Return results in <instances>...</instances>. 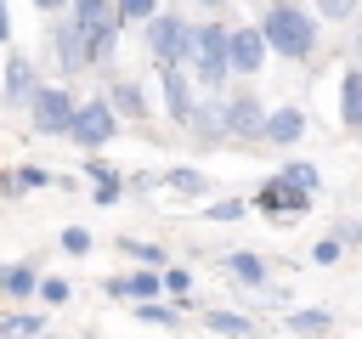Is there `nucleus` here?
I'll list each match as a JSON object with an SVG mask.
<instances>
[{"label":"nucleus","mask_w":362,"mask_h":339,"mask_svg":"<svg viewBox=\"0 0 362 339\" xmlns=\"http://www.w3.org/2000/svg\"><path fill=\"white\" fill-rule=\"evenodd\" d=\"M68 11H74V28L85 40V62H107L119 45V28H124L119 0H68Z\"/></svg>","instance_id":"obj_2"},{"label":"nucleus","mask_w":362,"mask_h":339,"mask_svg":"<svg viewBox=\"0 0 362 339\" xmlns=\"http://www.w3.org/2000/svg\"><path fill=\"white\" fill-rule=\"evenodd\" d=\"M288 328L317 339V333H328V311H294V316H288Z\"/></svg>","instance_id":"obj_25"},{"label":"nucleus","mask_w":362,"mask_h":339,"mask_svg":"<svg viewBox=\"0 0 362 339\" xmlns=\"http://www.w3.org/2000/svg\"><path fill=\"white\" fill-rule=\"evenodd\" d=\"M34 6H40V11H62L68 0H34Z\"/></svg>","instance_id":"obj_37"},{"label":"nucleus","mask_w":362,"mask_h":339,"mask_svg":"<svg viewBox=\"0 0 362 339\" xmlns=\"http://www.w3.org/2000/svg\"><path fill=\"white\" fill-rule=\"evenodd\" d=\"M158 288H164V277H158V271H147V266H141V271H130V277H113V282H107V294H113V299H158Z\"/></svg>","instance_id":"obj_13"},{"label":"nucleus","mask_w":362,"mask_h":339,"mask_svg":"<svg viewBox=\"0 0 362 339\" xmlns=\"http://www.w3.org/2000/svg\"><path fill=\"white\" fill-rule=\"evenodd\" d=\"M34 90H40L34 62H28V56H6V68H0V96H6L11 107H28V102H34Z\"/></svg>","instance_id":"obj_9"},{"label":"nucleus","mask_w":362,"mask_h":339,"mask_svg":"<svg viewBox=\"0 0 362 339\" xmlns=\"http://www.w3.org/2000/svg\"><path fill=\"white\" fill-rule=\"evenodd\" d=\"M74 107H79V102H74L62 85H40V90H34V102H28V113H34V130H40V136H68Z\"/></svg>","instance_id":"obj_6"},{"label":"nucleus","mask_w":362,"mask_h":339,"mask_svg":"<svg viewBox=\"0 0 362 339\" xmlns=\"http://www.w3.org/2000/svg\"><path fill=\"white\" fill-rule=\"evenodd\" d=\"M0 339H40V316H34V311L6 316V322H0Z\"/></svg>","instance_id":"obj_22"},{"label":"nucleus","mask_w":362,"mask_h":339,"mask_svg":"<svg viewBox=\"0 0 362 339\" xmlns=\"http://www.w3.org/2000/svg\"><path fill=\"white\" fill-rule=\"evenodd\" d=\"M226 271H232L238 282H249V288H260V282H266V260H260V254H249V249L226 254Z\"/></svg>","instance_id":"obj_17"},{"label":"nucleus","mask_w":362,"mask_h":339,"mask_svg":"<svg viewBox=\"0 0 362 339\" xmlns=\"http://www.w3.org/2000/svg\"><path fill=\"white\" fill-rule=\"evenodd\" d=\"M192 73H198V85H209V90H221L226 85V28L221 23H204V28H192Z\"/></svg>","instance_id":"obj_4"},{"label":"nucleus","mask_w":362,"mask_h":339,"mask_svg":"<svg viewBox=\"0 0 362 339\" xmlns=\"http://www.w3.org/2000/svg\"><path fill=\"white\" fill-rule=\"evenodd\" d=\"M277 175H283L288 186H300V192H311V198L322 192V175H317V164H283Z\"/></svg>","instance_id":"obj_19"},{"label":"nucleus","mask_w":362,"mask_h":339,"mask_svg":"<svg viewBox=\"0 0 362 339\" xmlns=\"http://www.w3.org/2000/svg\"><path fill=\"white\" fill-rule=\"evenodd\" d=\"M68 136H74L85 153L107 147V141L119 136V113H113V102H107V96H90V102H79V107H74V124H68Z\"/></svg>","instance_id":"obj_5"},{"label":"nucleus","mask_w":362,"mask_h":339,"mask_svg":"<svg viewBox=\"0 0 362 339\" xmlns=\"http://www.w3.org/2000/svg\"><path fill=\"white\" fill-rule=\"evenodd\" d=\"M305 136V113L300 107H272V119H266V141L272 147H294Z\"/></svg>","instance_id":"obj_12"},{"label":"nucleus","mask_w":362,"mask_h":339,"mask_svg":"<svg viewBox=\"0 0 362 339\" xmlns=\"http://www.w3.org/2000/svg\"><path fill=\"white\" fill-rule=\"evenodd\" d=\"M198 6H209V11H215V6H226V0H198Z\"/></svg>","instance_id":"obj_38"},{"label":"nucleus","mask_w":362,"mask_h":339,"mask_svg":"<svg viewBox=\"0 0 362 339\" xmlns=\"http://www.w3.org/2000/svg\"><path fill=\"white\" fill-rule=\"evenodd\" d=\"M260 34H266V51H277V56H288V62H305V56L317 51V17H311L305 6H288V0L266 6Z\"/></svg>","instance_id":"obj_1"},{"label":"nucleus","mask_w":362,"mask_h":339,"mask_svg":"<svg viewBox=\"0 0 362 339\" xmlns=\"http://www.w3.org/2000/svg\"><path fill=\"white\" fill-rule=\"evenodd\" d=\"M243 209H249L243 198H215V203L204 209V220H243Z\"/></svg>","instance_id":"obj_26"},{"label":"nucleus","mask_w":362,"mask_h":339,"mask_svg":"<svg viewBox=\"0 0 362 339\" xmlns=\"http://www.w3.org/2000/svg\"><path fill=\"white\" fill-rule=\"evenodd\" d=\"M260 62H266V34L260 28H226V68L232 73H260Z\"/></svg>","instance_id":"obj_7"},{"label":"nucleus","mask_w":362,"mask_h":339,"mask_svg":"<svg viewBox=\"0 0 362 339\" xmlns=\"http://www.w3.org/2000/svg\"><path fill=\"white\" fill-rule=\"evenodd\" d=\"M339 249H345L339 237H322V243L311 249V260H317V266H339Z\"/></svg>","instance_id":"obj_31"},{"label":"nucleus","mask_w":362,"mask_h":339,"mask_svg":"<svg viewBox=\"0 0 362 339\" xmlns=\"http://www.w3.org/2000/svg\"><path fill=\"white\" fill-rule=\"evenodd\" d=\"M158 85H164V107H170V119L175 124H192V79L181 73V68H158Z\"/></svg>","instance_id":"obj_11"},{"label":"nucleus","mask_w":362,"mask_h":339,"mask_svg":"<svg viewBox=\"0 0 362 339\" xmlns=\"http://www.w3.org/2000/svg\"><path fill=\"white\" fill-rule=\"evenodd\" d=\"M11 40V11H6V0H0V45Z\"/></svg>","instance_id":"obj_36"},{"label":"nucleus","mask_w":362,"mask_h":339,"mask_svg":"<svg viewBox=\"0 0 362 339\" xmlns=\"http://www.w3.org/2000/svg\"><path fill=\"white\" fill-rule=\"evenodd\" d=\"M34 288H40L34 266H0V294H11V299H28Z\"/></svg>","instance_id":"obj_18"},{"label":"nucleus","mask_w":362,"mask_h":339,"mask_svg":"<svg viewBox=\"0 0 362 339\" xmlns=\"http://www.w3.org/2000/svg\"><path fill=\"white\" fill-rule=\"evenodd\" d=\"M45 181H51V175H45L40 164H23V170H17V186H28V192H34V186H45Z\"/></svg>","instance_id":"obj_33"},{"label":"nucleus","mask_w":362,"mask_h":339,"mask_svg":"<svg viewBox=\"0 0 362 339\" xmlns=\"http://www.w3.org/2000/svg\"><path fill=\"white\" fill-rule=\"evenodd\" d=\"M124 254H130V260H136V266H147V271H158V266H164V260H170V254H164V249H158V243H136V237H124Z\"/></svg>","instance_id":"obj_23"},{"label":"nucleus","mask_w":362,"mask_h":339,"mask_svg":"<svg viewBox=\"0 0 362 339\" xmlns=\"http://www.w3.org/2000/svg\"><path fill=\"white\" fill-rule=\"evenodd\" d=\"M249 339H260V333H249Z\"/></svg>","instance_id":"obj_39"},{"label":"nucleus","mask_w":362,"mask_h":339,"mask_svg":"<svg viewBox=\"0 0 362 339\" xmlns=\"http://www.w3.org/2000/svg\"><path fill=\"white\" fill-rule=\"evenodd\" d=\"M34 294H40L45 305H62V299H68V282H62V277H45V282H40Z\"/></svg>","instance_id":"obj_32"},{"label":"nucleus","mask_w":362,"mask_h":339,"mask_svg":"<svg viewBox=\"0 0 362 339\" xmlns=\"http://www.w3.org/2000/svg\"><path fill=\"white\" fill-rule=\"evenodd\" d=\"M260 209H266V215L294 220V215H305V209H311V192H300V186H288L283 175H272V181L260 186Z\"/></svg>","instance_id":"obj_10"},{"label":"nucleus","mask_w":362,"mask_h":339,"mask_svg":"<svg viewBox=\"0 0 362 339\" xmlns=\"http://www.w3.org/2000/svg\"><path fill=\"white\" fill-rule=\"evenodd\" d=\"M0 181H6V175H0Z\"/></svg>","instance_id":"obj_41"},{"label":"nucleus","mask_w":362,"mask_h":339,"mask_svg":"<svg viewBox=\"0 0 362 339\" xmlns=\"http://www.w3.org/2000/svg\"><path fill=\"white\" fill-rule=\"evenodd\" d=\"M147 51L158 68H181L192 56V28L175 11H158V17H147Z\"/></svg>","instance_id":"obj_3"},{"label":"nucleus","mask_w":362,"mask_h":339,"mask_svg":"<svg viewBox=\"0 0 362 339\" xmlns=\"http://www.w3.org/2000/svg\"><path fill=\"white\" fill-rule=\"evenodd\" d=\"M90 181H96V203H113V198H119V175H113V164L90 158Z\"/></svg>","instance_id":"obj_21"},{"label":"nucleus","mask_w":362,"mask_h":339,"mask_svg":"<svg viewBox=\"0 0 362 339\" xmlns=\"http://www.w3.org/2000/svg\"><path fill=\"white\" fill-rule=\"evenodd\" d=\"M164 288H170V294H175V299H181V294H187V288H192V277H187V271H164Z\"/></svg>","instance_id":"obj_34"},{"label":"nucleus","mask_w":362,"mask_h":339,"mask_svg":"<svg viewBox=\"0 0 362 339\" xmlns=\"http://www.w3.org/2000/svg\"><path fill=\"white\" fill-rule=\"evenodd\" d=\"M107 102H113V113H119V119H147V96H141V85H136V79H113Z\"/></svg>","instance_id":"obj_15"},{"label":"nucleus","mask_w":362,"mask_h":339,"mask_svg":"<svg viewBox=\"0 0 362 339\" xmlns=\"http://www.w3.org/2000/svg\"><path fill=\"white\" fill-rule=\"evenodd\" d=\"M339 243H362V220H351V226H339Z\"/></svg>","instance_id":"obj_35"},{"label":"nucleus","mask_w":362,"mask_h":339,"mask_svg":"<svg viewBox=\"0 0 362 339\" xmlns=\"http://www.w3.org/2000/svg\"><path fill=\"white\" fill-rule=\"evenodd\" d=\"M62 249H68V254H90V232H85V226H68V232H62Z\"/></svg>","instance_id":"obj_30"},{"label":"nucleus","mask_w":362,"mask_h":339,"mask_svg":"<svg viewBox=\"0 0 362 339\" xmlns=\"http://www.w3.org/2000/svg\"><path fill=\"white\" fill-rule=\"evenodd\" d=\"M356 11V0H317V17H328V23H345Z\"/></svg>","instance_id":"obj_29"},{"label":"nucleus","mask_w":362,"mask_h":339,"mask_svg":"<svg viewBox=\"0 0 362 339\" xmlns=\"http://www.w3.org/2000/svg\"><path fill=\"white\" fill-rule=\"evenodd\" d=\"M40 339H51V333H40Z\"/></svg>","instance_id":"obj_40"},{"label":"nucleus","mask_w":362,"mask_h":339,"mask_svg":"<svg viewBox=\"0 0 362 339\" xmlns=\"http://www.w3.org/2000/svg\"><path fill=\"white\" fill-rule=\"evenodd\" d=\"M136 316L141 322H158V328H175L181 322V311H170V305H136Z\"/></svg>","instance_id":"obj_28"},{"label":"nucleus","mask_w":362,"mask_h":339,"mask_svg":"<svg viewBox=\"0 0 362 339\" xmlns=\"http://www.w3.org/2000/svg\"><path fill=\"white\" fill-rule=\"evenodd\" d=\"M57 56H62V68H68V73L90 68V62H85V40H79V28H74V23H62V28H57Z\"/></svg>","instance_id":"obj_16"},{"label":"nucleus","mask_w":362,"mask_h":339,"mask_svg":"<svg viewBox=\"0 0 362 339\" xmlns=\"http://www.w3.org/2000/svg\"><path fill=\"white\" fill-rule=\"evenodd\" d=\"M266 119H272V113H266L255 96H232L226 113H221L226 136H238V141H266Z\"/></svg>","instance_id":"obj_8"},{"label":"nucleus","mask_w":362,"mask_h":339,"mask_svg":"<svg viewBox=\"0 0 362 339\" xmlns=\"http://www.w3.org/2000/svg\"><path fill=\"white\" fill-rule=\"evenodd\" d=\"M339 124L345 130H362V68H345L339 73Z\"/></svg>","instance_id":"obj_14"},{"label":"nucleus","mask_w":362,"mask_h":339,"mask_svg":"<svg viewBox=\"0 0 362 339\" xmlns=\"http://www.w3.org/2000/svg\"><path fill=\"white\" fill-rule=\"evenodd\" d=\"M164 186H170V192H204L209 181H204V170H170Z\"/></svg>","instance_id":"obj_24"},{"label":"nucleus","mask_w":362,"mask_h":339,"mask_svg":"<svg viewBox=\"0 0 362 339\" xmlns=\"http://www.w3.org/2000/svg\"><path fill=\"white\" fill-rule=\"evenodd\" d=\"M119 17L124 23H147V17H158V0H119Z\"/></svg>","instance_id":"obj_27"},{"label":"nucleus","mask_w":362,"mask_h":339,"mask_svg":"<svg viewBox=\"0 0 362 339\" xmlns=\"http://www.w3.org/2000/svg\"><path fill=\"white\" fill-rule=\"evenodd\" d=\"M204 328H209V333H226V339H249V322H243L238 311H209Z\"/></svg>","instance_id":"obj_20"}]
</instances>
